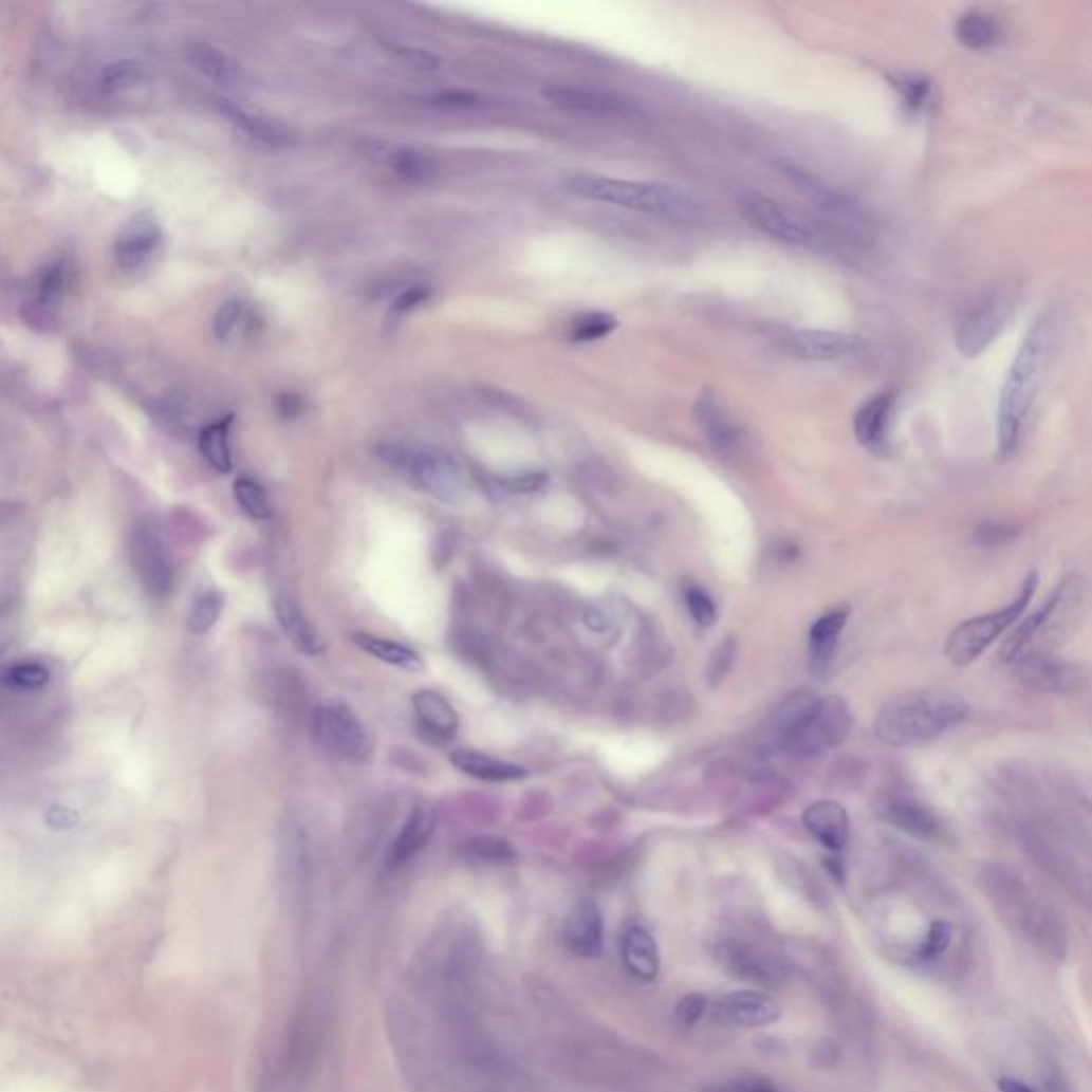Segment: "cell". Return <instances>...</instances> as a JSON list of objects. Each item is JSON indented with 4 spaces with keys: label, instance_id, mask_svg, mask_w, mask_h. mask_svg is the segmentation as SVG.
Returning a JSON list of instances; mask_svg holds the SVG:
<instances>
[{
    "label": "cell",
    "instance_id": "cell-1",
    "mask_svg": "<svg viewBox=\"0 0 1092 1092\" xmlns=\"http://www.w3.org/2000/svg\"><path fill=\"white\" fill-rule=\"evenodd\" d=\"M1052 352V322L1048 316H1039L1026 335L1007 370L997 412L999 452L1003 459L1012 457L1018 446L1026 417L1039 395L1043 376L1048 372Z\"/></svg>",
    "mask_w": 1092,
    "mask_h": 1092
},
{
    "label": "cell",
    "instance_id": "cell-2",
    "mask_svg": "<svg viewBox=\"0 0 1092 1092\" xmlns=\"http://www.w3.org/2000/svg\"><path fill=\"white\" fill-rule=\"evenodd\" d=\"M970 717V704L947 691H909L892 698L875 719V737L884 745L909 747L930 743Z\"/></svg>",
    "mask_w": 1092,
    "mask_h": 1092
},
{
    "label": "cell",
    "instance_id": "cell-3",
    "mask_svg": "<svg viewBox=\"0 0 1092 1092\" xmlns=\"http://www.w3.org/2000/svg\"><path fill=\"white\" fill-rule=\"evenodd\" d=\"M568 190L585 201L624 207L677 224H702L710 216L702 199L687 190L666 184L574 175L568 180Z\"/></svg>",
    "mask_w": 1092,
    "mask_h": 1092
},
{
    "label": "cell",
    "instance_id": "cell-4",
    "mask_svg": "<svg viewBox=\"0 0 1092 1092\" xmlns=\"http://www.w3.org/2000/svg\"><path fill=\"white\" fill-rule=\"evenodd\" d=\"M1086 604V582L1081 576L1065 578L1050 599L1033 613L1003 645V660L1014 664L1031 653H1050L1077 628Z\"/></svg>",
    "mask_w": 1092,
    "mask_h": 1092
},
{
    "label": "cell",
    "instance_id": "cell-5",
    "mask_svg": "<svg viewBox=\"0 0 1092 1092\" xmlns=\"http://www.w3.org/2000/svg\"><path fill=\"white\" fill-rule=\"evenodd\" d=\"M383 459L410 476L421 489L442 502H459L465 489V476L459 461L438 446L385 444Z\"/></svg>",
    "mask_w": 1092,
    "mask_h": 1092
},
{
    "label": "cell",
    "instance_id": "cell-6",
    "mask_svg": "<svg viewBox=\"0 0 1092 1092\" xmlns=\"http://www.w3.org/2000/svg\"><path fill=\"white\" fill-rule=\"evenodd\" d=\"M1016 310V291L1010 284L995 286L978 295L958 316L954 344L966 358L986 352L1007 327Z\"/></svg>",
    "mask_w": 1092,
    "mask_h": 1092
},
{
    "label": "cell",
    "instance_id": "cell-7",
    "mask_svg": "<svg viewBox=\"0 0 1092 1092\" xmlns=\"http://www.w3.org/2000/svg\"><path fill=\"white\" fill-rule=\"evenodd\" d=\"M310 730L318 747L344 762H368L374 739L366 723L341 700H322L310 715Z\"/></svg>",
    "mask_w": 1092,
    "mask_h": 1092
},
{
    "label": "cell",
    "instance_id": "cell-8",
    "mask_svg": "<svg viewBox=\"0 0 1092 1092\" xmlns=\"http://www.w3.org/2000/svg\"><path fill=\"white\" fill-rule=\"evenodd\" d=\"M1035 589H1037V574L1031 572L1022 582V591L1018 593V597L1012 604L1003 606V609H999L995 613H986V615H980V617H974V619L960 624L949 634L947 645H945V655L949 658V662L954 666H968L970 662H976L1016 619H1020Z\"/></svg>",
    "mask_w": 1092,
    "mask_h": 1092
},
{
    "label": "cell",
    "instance_id": "cell-9",
    "mask_svg": "<svg viewBox=\"0 0 1092 1092\" xmlns=\"http://www.w3.org/2000/svg\"><path fill=\"white\" fill-rule=\"evenodd\" d=\"M712 958L727 978L764 991L785 986L794 974L792 962L781 954L741 939L719 941L712 949Z\"/></svg>",
    "mask_w": 1092,
    "mask_h": 1092
},
{
    "label": "cell",
    "instance_id": "cell-10",
    "mask_svg": "<svg viewBox=\"0 0 1092 1092\" xmlns=\"http://www.w3.org/2000/svg\"><path fill=\"white\" fill-rule=\"evenodd\" d=\"M854 717L840 696L817 698L813 710L800 723L783 754L796 758H817L840 747L852 735Z\"/></svg>",
    "mask_w": 1092,
    "mask_h": 1092
},
{
    "label": "cell",
    "instance_id": "cell-11",
    "mask_svg": "<svg viewBox=\"0 0 1092 1092\" xmlns=\"http://www.w3.org/2000/svg\"><path fill=\"white\" fill-rule=\"evenodd\" d=\"M779 169L788 178V182L823 214H828L849 226H854V228H869L873 224L865 205H860L854 197H849L847 192L834 188L832 184H828L813 171H809L796 163H790V161L781 163Z\"/></svg>",
    "mask_w": 1092,
    "mask_h": 1092
},
{
    "label": "cell",
    "instance_id": "cell-12",
    "mask_svg": "<svg viewBox=\"0 0 1092 1092\" xmlns=\"http://www.w3.org/2000/svg\"><path fill=\"white\" fill-rule=\"evenodd\" d=\"M741 216L760 233L775 237L785 244L794 246H811L815 244V233L809 222H804L798 214L766 197L762 192H743L739 197Z\"/></svg>",
    "mask_w": 1092,
    "mask_h": 1092
},
{
    "label": "cell",
    "instance_id": "cell-13",
    "mask_svg": "<svg viewBox=\"0 0 1092 1092\" xmlns=\"http://www.w3.org/2000/svg\"><path fill=\"white\" fill-rule=\"evenodd\" d=\"M129 559L142 587L156 599L173 591V563L154 530L140 525L129 536Z\"/></svg>",
    "mask_w": 1092,
    "mask_h": 1092
},
{
    "label": "cell",
    "instance_id": "cell-14",
    "mask_svg": "<svg viewBox=\"0 0 1092 1092\" xmlns=\"http://www.w3.org/2000/svg\"><path fill=\"white\" fill-rule=\"evenodd\" d=\"M788 354L809 363H836L860 358L869 352V341L863 335L830 331V329H802L794 331L783 339Z\"/></svg>",
    "mask_w": 1092,
    "mask_h": 1092
},
{
    "label": "cell",
    "instance_id": "cell-15",
    "mask_svg": "<svg viewBox=\"0 0 1092 1092\" xmlns=\"http://www.w3.org/2000/svg\"><path fill=\"white\" fill-rule=\"evenodd\" d=\"M1014 664L1018 679L1037 691L1075 693L1088 683V672L1081 664L1062 662L1050 653H1031Z\"/></svg>",
    "mask_w": 1092,
    "mask_h": 1092
},
{
    "label": "cell",
    "instance_id": "cell-16",
    "mask_svg": "<svg viewBox=\"0 0 1092 1092\" xmlns=\"http://www.w3.org/2000/svg\"><path fill=\"white\" fill-rule=\"evenodd\" d=\"M710 1020L721 1026H745V1029H758V1026H771L775 1024L783 1007L781 1003L760 991H739L719 997L710 1007Z\"/></svg>",
    "mask_w": 1092,
    "mask_h": 1092
},
{
    "label": "cell",
    "instance_id": "cell-17",
    "mask_svg": "<svg viewBox=\"0 0 1092 1092\" xmlns=\"http://www.w3.org/2000/svg\"><path fill=\"white\" fill-rule=\"evenodd\" d=\"M544 96L563 109L593 113V115H615V117H636L643 115L638 103L601 90L589 88H570V86H553L544 92Z\"/></svg>",
    "mask_w": 1092,
    "mask_h": 1092
},
{
    "label": "cell",
    "instance_id": "cell-18",
    "mask_svg": "<svg viewBox=\"0 0 1092 1092\" xmlns=\"http://www.w3.org/2000/svg\"><path fill=\"white\" fill-rule=\"evenodd\" d=\"M693 421L698 429L704 433V438L710 442L712 448L721 452L737 450L743 440L745 431L737 423V419L723 408L719 397H715L710 391H702L693 402Z\"/></svg>",
    "mask_w": 1092,
    "mask_h": 1092
},
{
    "label": "cell",
    "instance_id": "cell-19",
    "mask_svg": "<svg viewBox=\"0 0 1092 1092\" xmlns=\"http://www.w3.org/2000/svg\"><path fill=\"white\" fill-rule=\"evenodd\" d=\"M412 708L421 735L429 743H450L459 730V717L452 704L433 689H421L412 696Z\"/></svg>",
    "mask_w": 1092,
    "mask_h": 1092
},
{
    "label": "cell",
    "instance_id": "cell-20",
    "mask_svg": "<svg viewBox=\"0 0 1092 1092\" xmlns=\"http://www.w3.org/2000/svg\"><path fill=\"white\" fill-rule=\"evenodd\" d=\"M163 239L161 226L150 218H137L117 235L113 253L117 267L123 272H137L154 255Z\"/></svg>",
    "mask_w": 1092,
    "mask_h": 1092
},
{
    "label": "cell",
    "instance_id": "cell-21",
    "mask_svg": "<svg viewBox=\"0 0 1092 1092\" xmlns=\"http://www.w3.org/2000/svg\"><path fill=\"white\" fill-rule=\"evenodd\" d=\"M220 111L241 135L248 137L251 142H255V144H259L263 148L286 150V148L295 146L293 133L286 127L278 125L276 119H270V117H265L261 113L248 111L244 107L226 103V100H220Z\"/></svg>",
    "mask_w": 1092,
    "mask_h": 1092
},
{
    "label": "cell",
    "instance_id": "cell-22",
    "mask_svg": "<svg viewBox=\"0 0 1092 1092\" xmlns=\"http://www.w3.org/2000/svg\"><path fill=\"white\" fill-rule=\"evenodd\" d=\"M370 156L376 159L378 163L391 167L393 173L408 184H429L440 173L438 161L433 156H429L423 150L408 148V146L372 144Z\"/></svg>",
    "mask_w": 1092,
    "mask_h": 1092
},
{
    "label": "cell",
    "instance_id": "cell-23",
    "mask_svg": "<svg viewBox=\"0 0 1092 1092\" xmlns=\"http://www.w3.org/2000/svg\"><path fill=\"white\" fill-rule=\"evenodd\" d=\"M802 823L809 834L823 845L828 852H840L849 838V817L843 804L834 800L813 802L802 813Z\"/></svg>",
    "mask_w": 1092,
    "mask_h": 1092
},
{
    "label": "cell",
    "instance_id": "cell-24",
    "mask_svg": "<svg viewBox=\"0 0 1092 1092\" xmlns=\"http://www.w3.org/2000/svg\"><path fill=\"white\" fill-rule=\"evenodd\" d=\"M563 941L574 954L582 958H595L601 954L604 922L601 911L593 901H585L572 911L563 926Z\"/></svg>",
    "mask_w": 1092,
    "mask_h": 1092
},
{
    "label": "cell",
    "instance_id": "cell-25",
    "mask_svg": "<svg viewBox=\"0 0 1092 1092\" xmlns=\"http://www.w3.org/2000/svg\"><path fill=\"white\" fill-rule=\"evenodd\" d=\"M817 698L819 696H815V693H811L807 689H798V691L790 693L777 706V710L771 715V721H769V727H766V745L771 749H777V752L785 749V745L790 743V739L794 737V733L798 730L800 723L813 710Z\"/></svg>",
    "mask_w": 1092,
    "mask_h": 1092
},
{
    "label": "cell",
    "instance_id": "cell-26",
    "mask_svg": "<svg viewBox=\"0 0 1092 1092\" xmlns=\"http://www.w3.org/2000/svg\"><path fill=\"white\" fill-rule=\"evenodd\" d=\"M274 613L278 619V626L284 630L291 645L301 651L303 655H318L325 649V641L314 628V624L308 619L301 606L289 597L280 595L274 604Z\"/></svg>",
    "mask_w": 1092,
    "mask_h": 1092
},
{
    "label": "cell",
    "instance_id": "cell-27",
    "mask_svg": "<svg viewBox=\"0 0 1092 1092\" xmlns=\"http://www.w3.org/2000/svg\"><path fill=\"white\" fill-rule=\"evenodd\" d=\"M622 958L630 974L641 982H653L660 976V947L645 926H630L622 941Z\"/></svg>",
    "mask_w": 1092,
    "mask_h": 1092
},
{
    "label": "cell",
    "instance_id": "cell-28",
    "mask_svg": "<svg viewBox=\"0 0 1092 1092\" xmlns=\"http://www.w3.org/2000/svg\"><path fill=\"white\" fill-rule=\"evenodd\" d=\"M450 762L467 777L489 783H511L528 777V771L523 766L474 749H455L450 754Z\"/></svg>",
    "mask_w": 1092,
    "mask_h": 1092
},
{
    "label": "cell",
    "instance_id": "cell-29",
    "mask_svg": "<svg viewBox=\"0 0 1092 1092\" xmlns=\"http://www.w3.org/2000/svg\"><path fill=\"white\" fill-rule=\"evenodd\" d=\"M436 828L433 813L423 807H414L410 815L406 817L400 834L395 836L391 852H389V867L400 869L406 863H410L421 849L429 843Z\"/></svg>",
    "mask_w": 1092,
    "mask_h": 1092
},
{
    "label": "cell",
    "instance_id": "cell-30",
    "mask_svg": "<svg viewBox=\"0 0 1092 1092\" xmlns=\"http://www.w3.org/2000/svg\"><path fill=\"white\" fill-rule=\"evenodd\" d=\"M896 391H884L863 404L854 417V433L867 448H880L886 442L890 414L894 410Z\"/></svg>",
    "mask_w": 1092,
    "mask_h": 1092
},
{
    "label": "cell",
    "instance_id": "cell-31",
    "mask_svg": "<svg viewBox=\"0 0 1092 1092\" xmlns=\"http://www.w3.org/2000/svg\"><path fill=\"white\" fill-rule=\"evenodd\" d=\"M847 617H849V611H832V613H826L823 617H819L813 626H811V632H809V660H811V668L813 672L821 674L830 662H832V655L836 651V645H838V638L845 630V624H847Z\"/></svg>",
    "mask_w": 1092,
    "mask_h": 1092
},
{
    "label": "cell",
    "instance_id": "cell-32",
    "mask_svg": "<svg viewBox=\"0 0 1092 1092\" xmlns=\"http://www.w3.org/2000/svg\"><path fill=\"white\" fill-rule=\"evenodd\" d=\"M954 35L962 48L980 52L995 48L1001 41L1003 31L991 14L982 10H968L956 20Z\"/></svg>",
    "mask_w": 1092,
    "mask_h": 1092
},
{
    "label": "cell",
    "instance_id": "cell-33",
    "mask_svg": "<svg viewBox=\"0 0 1092 1092\" xmlns=\"http://www.w3.org/2000/svg\"><path fill=\"white\" fill-rule=\"evenodd\" d=\"M186 60L188 64L201 73L203 77L220 84V86H235L239 81V69L216 48L203 41H192L186 45Z\"/></svg>",
    "mask_w": 1092,
    "mask_h": 1092
},
{
    "label": "cell",
    "instance_id": "cell-34",
    "mask_svg": "<svg viewBox=\"0 0 1092 1092\" xmlns=\"http://www.w3.org/2000/svg\"><path fill=\"white\" fill-rule=\"evenodd\" d=\"M352 643L363 651L368 653L385 664H391L395 668H404V670H419L423 668V660L417 651H412L410 647L402 645V643H395L391 638H383V636H376V634H354L352 636Z\"/></svg>",
    "mask_w": 1092,
    "mask_h": 1092
},
{
    "label": "cell",
    "instance_id": "cell-35",
    "mask_svg": "<svg viewBox=\"0 0 1092 1092\" xmlns=\"http://www.w3.org/2000/svg\"><path fill=\"white\" fill-rule=\"evenodd\" d=\"M459 856L478 865H513L517 860L515 847L500 836L478 834L461 843Z\"/></svg>",
    "mask_w": 1092,
    "mask_h": 1092
},
{
    "label": "cell",
    "instance_id": "cell-36",
    "mask_svg": "<svg viewBox=\"0 0 1092 1092\" xmlns=\"http://www.w3.org/2000/svg\"><path fill=\"white\" fill-rule=\"evenodd\" d=\"M884 815L892 826H896L899 830H905L918 838H932L939 834V821L934 819V815L915 802H909V800L892 802L886 807Z\"/></svg>",
    "mask_w": 1092,
    "mask_h": 1092
},
{
    "label": "cell",
    "instance_id": "cell-37",
    "mask_svg": "<svg viewBox=\"0 0 1092 1092\" xmlns=\"http://www.w3.org/2000/svg\"><path fill=\"white\" fill-rule=\"evenodd\" d=\"M230 423H233V417H224L222 421L207 425L199 436L201 455L220 474H228L233 469V455H230V444H228Z\"/></svg>",
    "mask_w": 1092,
    "mask_h": 1092
},
{
    "label": "cell",
    "instance_id": "cell-38",
    "mask_svg": "<svg viewBox=\"0 0 1092 1092\" xmlns=\"http://www.w3.org/2000/svg\"><path fill=\"white\" fill-rule=\"evenodd\" d=\"M146 79V67L140 60H117L103 69L100 88L107 94L127 92L142 86Z\"/></svg>",
    "mask_w": 1092,
    "mask_h": 1092
},
{
    "label": "cell",
    "instance_id": "cell-39",
    "mask_svg": "<svg viewBox=\"0 0 1092 1092\" xmlns=\"http://www.w3.org/2000/svg\"><path fill=\"white\" fill-rule=\"evenodd\" d=\"M64 284H67V272H64L62 263H54V265L45 267L37 280L33 308L43 312L45 316H52V312L58 308V303L64 295Z\"/></svg>",
    "mask_w": 1092,
    "mask_h": 1092
},
{
    "label": "cell",
    "instance_id": "cell-40",
    "mask_svg": "<svg viewBox=\"0 0 1092 1092\" xmlns=\"http://www.w3.org/2000/svg\"><path fill=\"white\" fill-rule=\"evenodd\" d=\"M233 494L237 504L248 517L257 521H265L272 517V504L263 492L261 484L251 476H239L233 484Z\"/></svg>",
    "mask_w": 1092,
    "mask_h": 1092
},
{
    "label": "cell",
    "instance_id": "cell-41",
    "mask_svg": "<svg viewBox=\"0 0 1092 1092\" xmlns=\"http://www.w3.org/2000/svg\"><path fill=\"white\" fill-rule=\"evenodd\" d=\"M222 609H224V595L220 591L209 589V591L201 593L195 599L188 622H186L188 632L190 634H207L218 624Z\"/></svg>",
    "mask_w": 1092,
    "mask_h": 1092
},
{
    "label": "cell",
    "instance_id": "cell-42",
    "mask_svg": "<svg viewBox=\"0 0 1092 1092\" xmlns=\"http://www.w3.org/2000/svg\"><path fill=\"white\" fill-rule=\"evenodd\" d=\"M890 81L894 84V90L899 92L901 103L909 113H918L926 107L932 90L930 79L922 75H896L890 77Z\"/></svg>",
    "mask_w": 1092,
    "mask_h": 1092
},
{
    "label": "cell",
    "instance_id": "cell-43",
    "mask_svg": "<svg viewBox=\"0 0 1092 1092\" xmlns=\"http://www.w3.org/2000/svg\"><path fill=\"white\" fill-rule=\"evenodd\" d=\"M619 327L617 318L606 314V312H591V314H585L582 318H578L574 322V329H572V339L576 344H587V341H597L606 335H611L615 329Z\"/></svg>",
    "mask_w": 1092,
    "mask_h": 1092
},
{
    "label": "cell",
    "instance_id": "cell-44",
    "mask_svg": "<svg viewBox=\"0 0 1092 1092\" xmlns=\"http://www.w3.org/2000/svg\"><path fill=\"white\" fill-rule=\"evenodd\" d=\"M737 658V643L733 638H723L710 653L708 666H706V681L710 687H717L725 674L730 672Z\"/></svg>",
    "mask_w": 1092,
    "mask_h": 1092
},
{
    "label": "cell",
    "instance_id": "cell-45",
    "mask_svg": "<svg viewBox=\"0 0 1092 1092\" xmlns=\"http://www.w3.org/2000/svg\"><path fill=\"white\" fill-rule=\"evenodd\" d=\"M5 679L18 689H41L50 683V670L39 662H24L10 668Z\"/></svg>",
    "mask_w": 1092,
    "mask_h": 1092
},
{
    "label": "cell",
    "instance_id": "cell-46",
    "mask_svg": "<svg viewBox=\"0 0 1092 1092\" xmlns=\"http://www.w3.org/2000/svg\"><path fill=\"white\" fill-rule=\"evenodd\" d=\"M685 601H687V611L691 615V619L700 626V628H710L715 624V617H717V606L712 601V597L700 589V587H689L685 591Z\"/></svg>",
    "mask_w": 1092,
    "mask_h": 1092
},
{
    "label": "cell",
    "instance_id": "cell-47",
    "mask_svg": "<svg viewBox=\"0 0 1092 1092\" xmlns=\"http://www.w3.org/2000/svg\"><path fill=\"white\" fill-rule=\"evenodd\" d=\"M702 1092H781L773 1081L764 1077H735L712 1081L702 1088Z\"/></svg>",
    "mask_w": 1092,
    "mask_h": 1092
},
{
    "label": "cell",
    "instance_id": "cell-48",
    "mask_svg": "<svg viewBox=\"0 0 1092 1092\" xmlns=\"http://www.w3.org/2000/svg\"><path fill=\"white\" fill-rule=\"evenodd\" d=\"M241 314H244V306H241L239 299L224 301L220 306V310L216 312L214 322H211V331H214L216 339L226 341L233 335V331L237 329V325L241 320Z\"/></svg>",
    "mask_w": 1092,
    "mask_h": 1092
},
{
    "label": "cell",
    "instance_id": "cell-49",
    "mask_svg": "<svg viewBox=\"0 0 1092 1092\" xmlns=\"http://www.w3.org/2000/svg\"><path fill=\"white\" fill-rule=\"evenodd\" d=\"M547 482H549L547 471H523V474L502 478L504 489L511 494H536L547 487Z\"/></svg>",
    "mask_w": 1092,
    "mask_h": 1092
},
{
    "label": "cell",
    "instance_id": "cell-50",
    "mask_svg": "<svg viewBox=\"0 0 1092 1092\" xmlns=\"http://www.w3.org/2000/svg\"><path fill=\"white\" fill-rule=\"evenodd\" d=\"M708 1010V997L706 995H700V993H691V995H685L677 1007H674V1018L679 1020V1024H685V1026H693L702 1016L704 1012Z\"/></svg>",
    "mask_w": 1092,
    "mask_h": 1092
},
{
    "label": "cell",
    "instance_id": "cell-51",
    "mask_svg": "<svg viewBox=\"0 0 1092 1092\" xmlns=\"http://www.w3.org/2000/svg\"><path fill=\"white\" fill-rule=\"evenodd\" d=\"M951 943V926L945 922H934L924 939V945L920 949V956L926 960H932L941 956Z\"/></svg>",
    "mask_w": 1092,
    "mask_h": 1092
},
{
    "label": "cell",
    "instance_id": "cell-52",
    "mask_svg": "<svg viewBox=\"0 0 1092 1092\" xmlns=\"http://www.w3.org/2000/svg\"><path fill=\"white\" fill-rule=\"evenodd\" d=\"M431 103L440 109H455V111H465V109H474L480 105V98L478 94L469 92V90H444L440 94H433L431 96Z\"/></svg>",
    "mask_w": 1092,
    "mask_h": 1092
},
{
    "label": "cell",
    "instance_id": "cell-53",
    "mask_svg": "<svg viewBox=\"0 0 1092 1092\" xmlns=\"http://www.w3.org/2000/svg\"><path fill=\"white\" fill-rule=\"evenodd\" d=\"M393 54L414 71H436L440 67V58L429 54L427 50L417 48H393Z\"/></svg>",
    "mask_w": 1092,
    "mask_h": 1092
},
{
    "label": "cell",
    "instance_id": "cell-54",
    "mask_svg": "<svg viewBox=\"0 0 1092 1092\" xmlns=\"http://www.w3.org/2000/svg\"><path fill=\"white\" fill-rule=\"evenodd\" d=\"M431 297V289L425 286V284H417V286H408L406 291H402L397 295V299L393 301V312L395 314H408V312H414L417 308H421L423 303H427Z\"/></svg>",
    "mask_w": 1092,
    "mask_h": 1092
},
{
    "label": "cell",
    "instance_id": "cell-55",
    "mask_svg": "<svg viewBox=\"0 0 1092 1092\" xmlns=\"http://www.w3.org/2000/svg\"><path fill=\"white\" fill-rule=\"evenodd\" d=\"M79 815L77 811L64 807V804H52L48 811H45V823L54 830H71L79 823Z\"/></svg>",
    "mask_w": 1092,
    "mask_h": 1092
},
{
    "label": "cell",
    "instance_id": "cell-56",
    "mask_svg": "<svg viewBox=\"0 0 1092 1092\" xmlns=\"http://www.w3.org/2000/svg\"><path fill=\"white\" fill-rule=\"evenodd\" d=\"M276 410L284 419H297L303 412V397L297 393H280L276 397Z\"/></svg>",
    "mask_w": 1092,
    "mask_h": 1092
},
{
    "label": "cell",
    "instance_id": "cell-57",
    "mask_svg": "<svg viewBox=\"0 0 1092 1092\" xmlns=\"http://www.w3.org/2000/svg\"><path fill=\"white\" fill-rule=\"evenodd\" d=\"M999 1090H1001V1092H1037V1090H1033L1031 1086H1026L1024 1081L1014 1079V1077H1003V1079H999Z\"/></svg>",
    "mask_w": 1092,
    "mask_h": 1092
}]
</instances>
